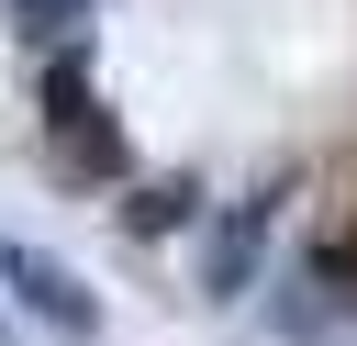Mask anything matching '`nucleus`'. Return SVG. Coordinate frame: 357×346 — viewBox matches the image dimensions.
<instances>
[{
    "instance_id": "1",
    "label": "nucleus",
    "mask_w": 357,
    "mask_h": 346,
    "mask_svg": "<svg viewBox=\"0 0 357 346\" xmlns=\"http://www.w3.org/2000/svg\"><path fill=\"white\" fill-rule=\"evenodd\" d=\"M45 112H56V167H100V179L123 167V134L100 123V100H89V78H78V67H56V78H45Z\"/></svg>"
},
{
    "instance_id": "2",
    "label": "nucleus",
    "mask_w": 357,
    "mask_h": 346,
    "mask_svg": "<svg viewBox=\"0 0 357 346\" xmlns=\"http://www.w3.org/2000/svg\"><path fill=\"white\" fill-rule=\"evenodd\" d=\"M0 268L22 279V301H33V313H56V324H89V301H78V279H67L56 257H33V246H0Z\"/></svg>"
},
{
    "instance_id": "3",
    "label": "nucleus",
    "mask_w": 357,
    "mask_h": 346,
    "mask_svg": "<svg viewBox=\"0 0 357 346\" xmlns=\"http://www.w3.org/2000/svg\"><path fill=\"white\" fill-rule=\"evenodd\" d=\"M324 279H357V212L335 223V246H324Z\"/></svg>"
}]
</instances>
